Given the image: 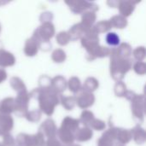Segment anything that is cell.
<instances>
[{
    "instance_id": "6da1fadb",
    "label": "cell",
    "mask_w": 146,
    "mask_h": 146,
    "mask_svg": "<svg viewBox=\"0 0 146 146\" xmlns=\"http://www.w3.org/2000/svg\"><path fill=\"white\" fill-rule=\"evenodd\" d=\"M29 97L38 100L40 110L47 115H52L55 106L57 105L59 102L58 93L51 87L48 89H35L29 94Z\"/></svg>"
},
{
    "instance_id": "7a4b0ae2",
    "label": "cell",
    "mask_w": 146,
    "mask_h": 146,
    "mask_svg": "<svg viewBox=\"0 0 146 146\" xmlns=\"http://www.w3.org/2000/svg\"><path fill=\"white\" fill-rule=\"evenodd\" d=\"M110 55L111 56V76L115 80H120L124 78V74L131 68L132 62L128 58L121 57L117 52V49L110 50Z\"/></svg>"
},
{
    "instance_id": "3957f363",
    "label": "cell",
    "mask_w": 146,
    "mask_h": 146,
    "mask_svg": "<svg viewBox=\"0 0 146 146\" xmlns=\"http://www.w3.org/2000/svg\"><path fill=\"white\" fill-rule=\"evenodd\" d=\"M54 33V26L50 22H45L35 31L33 37L37 40L38 44L40 42H49L50 38L53 37Z\"/></svg>"
},
{
    "instance_id": "277c9868",
    "label": "cell",
    "mask_w": 146,
    "mask_h": 146,
    "mask_svg": "<svg viewBox=\"0 0 146 146\" xmlns=\"http://www.w3.org/2000/svg\"><path fill=\"white\" fill-rule=\"evenodd\" d=\"M29 94L27 92H23L18 93L17 98L15 99V112L19 116H26L27 113L28 102H29Z\"/></svg>"
},
{
    "instance_id": "5b68a950",
    "label": "cell",
    "mask_w": 146,
    "mask_h": 146,
    "mask_svg": "<svg viewBox=\"0 0 146 146\" xmlns=\"http://www.w3.org/2000/svg\"><path fill=\"white\" fill-rule=\"evenodd\" d=\"M132 112L135 120L142 122L144 120V97L135 95L132 99Z\"/></svg>"
},
{
    "instance_id": "8992f818",
    "label": "cell",
    "mask_w": 146,
    "mask_h": 146,
    "mask_svg": "<svg viewBox=\"0 0 146 146\" xmlns=\"http://www.w3.org/2000/svg\"><path fill=\"white\" fill-rule=\"evenodd\" d=\"M68 4H69L71 10L74 13H80L81 11L85 9H92V11L98 10V6L96 4L88 3V2H81V1H74V2H66Z\"/></svg>"
},
{
    "instance_id": "52a82bcc",
    "label": "cell",
    "mask_w": 146,
    "mask_h": 146,
    "mask_svg": "<svg viewBox=\"0 0 146 146\" xmlns=\"http://www.w3.org/2000/svg\"><path fill=\"white\" fill-rule=\"evenodd\" d=\"M39 133H41L43 135H45L49 139L55 138L56 136V133H57V128L55 125V122L50 119L46 120L41 125Z\"/></svg>"
},
{
    "instance_id": "ba28073f",
    "label": "cell",
    "mask_w": 146,
    "mask_h": 146,
    "mask_svg": "<svg viewBox=\"0 0 146 146\" xmlns=\"http://www.w3.org/2000/svg\"><path fill=\"white\" fill-rule=\"evenodd\" d=\"M94 101H95V98L93 94L91 92H83L76 98V103L78 106L81 109H86L92 106Z\"/></svg>"
},
{
    "instance_id": "9c48e42d",
    "label": "cell",
    "mask_w": 146,
    "mask_h": 146,
    "mask_svg": "<svg viewBox=\"0 0 146 146\" xmlns=\"http://www.w3.org/2000/svg\"><path fill=\"white\" fill-rule=\"evenodd\" d=\"M13 127V119L9 115L0 113V135L7 134Z\"/></svg>"
},
{
    "instance_id": "30bf717a",
    "label": "cell",
    "mask_w": 146,
    "mask_h": 146,
    "mask_svg": "<svg viewBox=\"0 0 146 146\" xmlns=\"http://www.w3.org/2000/svg\"><path fill=\"white\" fill-rule=\"evenodd\" d=\"M89 28L84 26L82 23H79L74 25L68 32L69 37L71 40H76L80 38H82V35L86 33V32Z\"/></svg>"
},
{
    "instance_id": "8fae6325",
    "label": "cell",
    "mask_w": 146,
    "mask_h": 146,
    "mask_svg": "<svg viewBox=\"0 0 146 146\" xmlns=\"http://www.w3.org/2000/svg\"><path fill=\"white\" fill-rule=\"evenodd\" d=\"M15 101L12 98H8L3 100L0 104V113L4 115H9L15 112Z\"/></svg>"
},
{
    "instance_id": "7c38bea8",
    "label": "cell",
    "mask_w": 146,
    "mask_h": 146,
    "mask_svg": "<svg viewBox=\"0 0 146 146\" xmlns=\"http://www.w3.org/2000/svg\"><path fill=\"white\" fill-rule=\"evenodd\" d=\"M79 125H80V121L79 120L73 119V118H70V117H66L62 121L61 128L65 129L67 131H69L72 133H76V131H77V129L79 127Z\"/></svg>"
},
{
    "instance_id": "4fadbf2b",
    "label": "cell",
    "mask_w": 146,
    "mask_h": 146,
    "mask_svg": "<svg viewBox=\"0 0 146 146\" xmlns=\"http://www.w3.org/2000/svg\"><path fill=\"white\" fill-rule=\"evenodd\" d=\"M38 42L33 37H32L31 38L27 40L25 49H24V51L27 56H33L36 55V53L38 52Z\"/></svg>"
},
{
    "instance_id": "5bb4252c",
    "label": "cell",
    "mask_w": 146,
    "mask_h": 146,
    "mask_svg": "<svg viewBox=\"0 0 146 146\" xmlns=\"http://www.w3.org/2000/svg\"><path fill=\"white\" fill-rule=\"evenodd\" d=\"M15 56L3 50H0V66L2 67H9L15 64Z\"/></svg>"
},
{
    "instance_id": "9a60e30c",
    "label": "cell",
    "mask_w": 146,
    "mask_h": 146,
    "mask_svg": "<svg viewBox=\"0 0 146 146\" xmlns=\"http://www.w3.org/2000/svg\"><path fill=\"white\" fill-rule=\"evenodd\" d=\"M50 87L56 92H62L66 89V81L65 79L62 76H57L55 77L51 80V86Z\"/></svg>"
},
{
    "instance_id": "2e32d148",
    "label": "cell",
    "mask_w": 146,
    "mask_h": 146,
    "mask_svg": "<svg viewBox=\"0 0 146 146\" xmlns=\"http://www.w3.org/2000/svg\"><path fill=\"white\" fill-rule=\"evenodd\" d=\"M92 137V131L89 127H83L78 130L74 134V139L80 142H84L89 140Z\"/></svg>"
},
{
    "instance_id": "e0dca14e",
    "label": "cell",
    "mask_w": 146,
    "mask_h": 146,
    "mask_svg": "<svg viewBox=\"0 0 146 146\" xmlns=\"http://www.w3.org/2000/svg\"><path fill=\"white\" fill-rule=\"evenodd\" d=\"M56 135H58L60 139L66 145L73 144V142L74 141V134L65 129L60 128L59 130H57Z\"/></svg>"
},
{
    "instance_id": "ac0fdd59",
    "label": "cell",
    "mask_w": 146,
    "mask_h": 146,
    "mask_svg": "<svg viewBox=\"0 0 146 146\" xmlns=\"http://www.w3.org/2000/svg\"><path fill=\"white\" fill-rule=\"evenodd\" d=\"M121 14L122 15V16L126 17L131 15V13L133 11L134 9V5L133 3V2H129V1H122L119 3V6H118Z\"/></svg>"
},
{
    "instance_id": "d6986e66",
    "label": "cell",
    "mask_w": 146,
    "mask_h": 146,
    "mask_svg": "<svg viewBox=\"0 0 146 146\" xmlns=\"http://www.w3.org/2000/svg\"><path fill=\"white\" fill-rule=\"evenodd\" d=\"M132 139V134L130 131L121 129V128H117L116 132V139H118V143L121 145H124L128 143Z\"/></svg>"
},
{
    "instance_id": "ffe728a7",
    "label": "cell",
    "mask_w": 146,
    "mask_h": 146,
    "mask_svg": "<svg viewBox=\"0 0 146 146\" xmlns=\"http://www.w3.org/2000/svg\"><path fill=\"white\" fill-rule=\"evenodd\" d=\"M131 134H132V137H133L135 142L138 144H142L145 140V130L139 126L136 127L135 128H133V131H131Z\"/></svg>"
},
{
    "instance_id": "44dd1931",
    "label": "cell",
    "mask_w": 146,
    "mask_h": 146,
    "mask_svg": "<svg viewBox=\"0 0 146 146\" xmlns=\"http://www.w3.org/2000/svg\"><path fill=\"white\" fill-rule=\"evenodd\" d=\"M111 27H114L115 28H124L127 25V19L122 15H115L112 17L110 21Z\"/></svg>"
},
{
    "instance_id": "7402d4cb",
    "label": "cell",
    "mask_w": 146,
    "mask_h": 146,
    "mask_svg": "<svg viewBox=\"0 0 146 146\" xmlns=\"http://www.w3.org/2000/svg\"><path fill=\"white\" fill-rule=\"evenodd\" d=\"M96 20V15L92 11H87L83 14L82 15V24L86 26L88 28H91L92 25L95 22Z\"/></svg>"
},
{
    "instance_id": "603a6c76",
    "label": "cell",
    "mask_w": 146,
    "mask_h": 146,
    "mask_svg": "<svg viewBox=\"0 0 146 146\" xmlns=\"http://www.w3.org/2000/svg\"><path fill=\"white\" fill-rule=\"evenodd\" d=\"M10 86L18 93H21V92H27L26 86H25L24 83L22 82V80L21 79H19L17 77H13L10 80Z\"/></svg>"
},
{
    "instance_id": "cb8c5ba5",
    "label": "cell",
    "mask_w": 146,
    "mask_h": 146,
    "mask_svg": "<svg viewBox=\"0 0 146 146\" xmlns=\"http://www.w3.org/2000/svg\"><path fill=\"white\" fill-rule=\"evenodd\" d=\"M98 87V80L94 78H88L84 84L83 90H84V92L92 93V92L95 91Z\"/></svg>"
},
{
    "instance_id": "d4e9b609",
    "label": "cell",
    "mask_w": 146,
    "mask_h": 146,
    "mask_svg": "<svg viewBox=\"0 0 146 146\" xmlns=\"http://www.w3.org/2000/svg\"><path fill=\"white\" fill-rule=\"evenodd\" d=\"M117 52L119 56L122 58H128V56L132 54L131 46L128 44H121V46L117 49Z\"/></svg>"
},
{
    "instance_id": "484cf974",
    "label": "cell",
    "mask_w": 146,
    "mask_h": 146,
    "mask_svg": "<svg viewBox=\"0 0 146 146\" xmlns=\"http://www.w3.org/2000/svg\"><path fill=\"white\" fill-rule=\"evenodd\" d=\"M68 87L72 92H74V93L79 92L81 89V85H80V80L76 77L71 78L69 80V82H68Z\"/></svg>"
},
{
    "instance_id": "4316f807",
    "label": "cell",
    "mask_w": 146,
    "mask_h": 146,
    "mask_svg": "<svg viewBox=\"0 0 146 146\" xmlns=\"http://www.w3.org/2000/svg\"><path fill=\"white\" fill-rule=\"evenodd\" d=\"M76 103V98L74 97H64L62 98V106L68 110H72L75 105Z\"/></svg>"
},
{
    "instance_id": "83f0119b",
    "label": "cell",
    "mask_w": 146,
    "mask_h": 146,
    "mask_svg": "<svg viewBox=\"0 0 146 146\" xmlns=\"http://www.w3.org/2000/svg\"><path fill=\"white\" fill-rule=\"evenodd\" d=\"M111 24L110 21H99L95 27H94V29L96 30V32L98 33H104V32H107L109 31L110 28H111Z\"/></svg>"
},
{
    "instance_id": "f1b7e54d",
    "label": "cell",
    "mask_w": 146,
    "mask_h": 146,
    "mask_svg": "<svg viewBox=\"0 0 146 146\" xmlns=\"http://www.w3.org/2000/svg\"><path fill=\"white\" fill-rule=\"evenodd\" d=\"M93 119H94L93 113H92L91 111H88V110H85L81 115L80 122H82L85 126H88L91 124V122L93 121Z\"/></svg>"
},
{
    "instance_id": "f546056e",
    "label": "cell",
    "mask_w": 146,
    "mask_h": 146,
    "mask_svg": "<svg viewBox=\"0 0 146 146\" xmlns=\"http://www.w3.org/2000/svg\"><path fill=\"white\" fill-rule=\"evenodd\" d=\"M106 42L111 46H116L120 44V38L115 33H109L106 36Z\"/></svg>"
},
{
    "instance_id": "4dcf8cb0",
    "label": "cell",
    "mask_w": 146,
    "mask_h": 146,
    "mask_svg": "<svg viewBox=\"0 0 146 146\" xmlns=\"http://www.w3.org/2000/svg\"><path fill=\"white\" fill-rule=\"evenodd\" d=\"M70 40L69 34L67 32H61L56 36V41L61 45H66Z\"/></svg>"
},
{
    "instance_id": "1f68e13d",
    "label": "cell",
    "mask_w": 146,
    "mask_h": 146,
    "mask_svg": "<svg viewBox=\"0 0 146 146\" xmlns=\"http://www.w3.org/2000/svg\"><path fill=\"white\" fill-rule=\"evenodd\" d=\"M52 60L55 61L56 62H62L65 59H66V54L65 52L61 50H56L53 53H52Z\"/></svg>"
},
{
    "instance_id": "d6a6232c",
    "label": "cell",
    "mask_w": 146,
    "mask_h": 146,
    "mask_svg": "<svg viewBox=\"0 0 146 146\" xmlns=\"http://www.w3.org/2000/svg\"><path fill=\"white\" fill-rule=\"evenodd\" d=\"M115 92L116 96H118V97H124L127 92L126 86L121 81L117 82L115 86Z\"/></svg>"
},
{
    "instance_id": "836d02e7",
    "label": "cell",
    "mask_w": 146,
    "mask_h": 146,
    "mask_svg": "<svg viewBox=\"0 0 146 146\" xmlns=\"http://www.w3.org/2000/svg\"><path fill=\"white\" fill-rule=\"evenodd\" d=\"M27 120L31 122H36L38 121H39L40 117H41V112L39 110H33V111H31V112H28L27 113L26 115Z\"/></svg>"
},
{
    "instance_id": "e575fe53",
    "label": "cell",
    "mask_w": 146,
    "mask_h": 146,
    "mask_svg": "<svg viewBox=\"0 0 146 146\" xmlns=\"http://www.w3.org/2000/svg\"><path fill=\"white\" fill-rule=\"evenodd\" d=\"M40 89H48L51 86V80L47 76H41L39 78Z\"/></svg>"
},
{
    "instance_id": "d590c367",
    "label": "cell",
    "mask_w": 146,
    "mask_h": 146,
    "mask_svg": "<svg viewBox=\"0 0 146 146\" xmlns=\"http://www.w3.org/2000/svg\"><path fill=\"white\" fill-rule=\"evenodd\" d=\"M44 135L41 133H38L36 135H33V146H44Z\"/></svg>"
},
{
    "instance_id": "8d00e7d4",
    "label": "cell",
    "mask_w": 146,
    "mask_h": 146,
    "mask_svg": "<svg viewBox=\"0 0 146 146\" xmlns=\"http://www.w3.org/2000/svg\"><path fill=\"white\" fill-rule=\"evenodd\" d=\"M133 55H134V57H135L139 62H141V61L145 58V49L144 47H138V48L133 51Z\"/></svg>"
},
{
    "instance_id": "74e56055",
    "label": "cell",
    "mask_w": 146,
    "mask_h": 146,
    "mask_svg": "<svg viewBox=\"0 0 146 146\" xmlns=\"http://www.w3.org/2000/svg\"><path fill=\"white\" fill-rule=\"evenodd\" d=\"M91 127L95 129V130H98V131H100V130H104L105 128V124L104 121H100V120H97V119H93V121L91 122Z\"/></svg>"
},
{
    "instance_id": "f35d334b",
    "label": "cell",
    "mask_w": 146,
    "mask_h": 146,
    "mask_svg": "<svg viewBox=\"0 0 146 146\" xmlns=\"http://www.w3.org/2000/svg\"><path fill=\"white\" fill-rule=\"evenodd\" d=\"M2 146H15V139L9 134H4L3 136V144Z\"/></svg>"
},
{
    "instance_id": "ab89813d",
    "label": "cell",
    "mask_w": 146,
    "mask_h": 146,
    "mask_svg": "<svg viewBox=\"0 0 146 146\" xmlns=\"http://www.w3.org/2000/svg\"><path fill=\"white\" fill-rule=\"evenodd\" d=\"M134 70L137 74H145L146 72V67L145 63L143 62H138L135 65H134Z\"/></svg>"
},
{
    "instance_id": "60d3db41",
    "label": "cell",
    "mask_w": 146,
    "mask_h": 146,
    "mask_svg": "<svg viewBox=\"0 0 146 146\" xmlns=\"http://www.w3.org/2000/svg\"><path fill=\"white\" fill-rule=\"evenodd\" d=\"M51 19H52V15H51V13H49V12L43 14V15H41V17H40L41 21L44 22V23H45V22H50V21Z\"/></svg>"
},
{
    "instance_id": "b9f144b4",
    "label": "cell",
    "mask_w": 146,
    "mask_h": 146,
    "mask_svg": "<svg viewBox=\"0 0 146 146\" xmlns=\"http://www.w3.org/2000/svg\"><path fill=\"white\" fill-rule=\"evenodd\" d=\"M46 146H62L60 142L56 140L55 138L53 139H49L46 142Z\"/></svg>"
},
{
    "instance_id": "7bdbcfd3",
    "label": "cell",
    "mask_w": 146,
    "mask_h": 146,
    "mask_svg": "<svg viewBox=\"0 0 146 146\" xmlns=\"http://www.w3.org/2000/svg\"><path fill=\"white\" fill-rule=\"evenodd\" d=\"M6 78H7V74H6V72L4 71V69L0 68V83L3 82V80H5Z\"/></svg>"
},
{
    "instance_id": "ee69618b",
    "label": "cell",
    "mask_w": 146,
    "mask_h": 146,
    "mask_svg": "<svg viewBox=\"0 0 146 146\" xmlns=\"http://www.w3.org/2000/svg\"><path fill=\"white\" fill-rule=\"evenodd\" d=\"M71 146H80V145H72Z\"/></svg>"
},
{
    "instance_id": "f6af8a7d",
    "label": "cell",
    "mask_w": 146,
    "mask_h": 146,
    "mask_svg": "<svg viewBox=\"0 0 146 146\" xmlns=\"http://www.w3.org/2000/svg\"><path fill=\"white\" fill-rule=\"evenodd\" d=\"M0 31H1V25H0Z\"/></svg>"
},
{
    "instance_id": "bcb514c9",
    "label": "cell",
    "mask_w": 146,
    "mask_h": 146,
    "mask_svg": "<svg viewBox=\"0 0 146 146\" xmlns=\"http://www.w3.org/2000/svg\"><path fill=\"white\" fill-rule=\"evenodd\" d=\"M0 146H2V145H1V144H0Z\"/></svg>"
}]
</instances>
